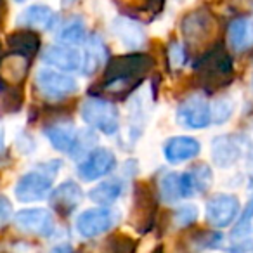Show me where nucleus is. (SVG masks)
Segmentation results:
<instances>
[{
  "instance_id": "nucleus-24",
  "label": "nucleus",
  "mask_w": 253,
  "mask_h": 253,
  "mask_svg": "<svg viewBox=\"0 0 253 253\" xmlns=\"http://www.w3.org/2000/svg\"><path fill=\"white\" fill-rule=\"evenodd\" d=\"M239 155V146L236 144L232 139L229 137H217L211 142V160L217 167H225L232 165L234 162H238Z\"/></svg>"
},
{
  "instance_id": "nucleus-34",
  "label": "nucleus",
  "mask_w": 253,
  "mask_h": 253,
  "mask_svg": "<svg viewBox=\"0 0 253 253\" xmlns=\"http://www.w3.org/2000/svg\"><path fill=\"white\" fill-rule=\"evenodd\" d=\"M12 217V205L5 196L0 194V225H4Z\"/></svg>"
},
{
  "instance_id": "nucleus-3",
  "label": "nucleus",
  "mask_w": 253,
  "mask_h": 253,
  "mask_svg": "<svg viewBox=\"0 0 253 253\" xmlns=\"http://www.w3.org/2000/svg\"><path fill=\"white\" fill-rule=\"evenodd\" d=\"M155 68V59L149 54L132 52L111 57L104 68L102 82H134L141 84L142 78Z\"/></svg>"
},
{
  "instance_id": "nucleus-8",
  "label": "nucleus",
  "mask_w": 253,
  "mask_h": 253,
  "mask_svg": "<svg viewBox=\"0 0 253 253\" xmlns=\"http://www.w3.org/2000/svg\"><path fill=\"white\" fill-rule=\"evenodd\" d=\"M118 220V213L111 208H90L78 215L77 218V231L84 238H97V236L108 232Z\"/></svg>"
},
{
  "instance_id": "nucleus-30",
  "label": "nucleus",
  "mask_w": 253,
  "mask_h": 253,
  "mask_svg": "<svg viewBox=\"0 0 253 253\" xmlns=\"http://www.w3.org/2000/svg\"><path fill=\"white\" fill-rule=\"evenodd\" d=\"M23 106V88L21 87H0V111L16 113Z\"/></svg>"
},
{
  "instance_id": "nucleus-5",
  "label": "nucleus",
  "mask_w": 253,
  "mask_h": 253,
  "mask_svg": "<svg viewBox=\"0 0 253 253\" xmlns=\"http://www.w3.org/2000/svg\"><path fill=\"white\" fill-rule=\"evenodd\" d=\"M158 213V198L149 184L135 182L134 200H132L130 224L139 234H146L155 227Z\"/></svg>"
},
{
  "instance_id": "nucleus-25",
  "label": "nucleus",
  "mask_w": 253,
  "mask_h": 253,
  "mask_svg": "<svg viewBox=\"0 0 253 253\" xmlns=\"http://www.w3.org/2000/svg\"><path fill=\"white\" fill-rule=\"evenodd\" d=\"M120 12L123 18L128 19H144V21H151L162 12L163 4L162 2H126V4H118Z\"/></svg>"
},
{
  "instance_id": "nucleus-2",
  "label": "nucleus",
  "mask_w": 253,
  "mask_h": 253,
  "mask_svg": "<svg viewBox=\"0 0 253 253\" xmlns=\"http://www.w3.org/2000/svg\"><path fill=\"white\" fill-rule=\"evenodd\" d=\"M180 32L186 43L184 47L189 50H208L213 47L210 43L217 33V19L207 7H198L182 18Z\"/></svg>"
},
{
  "instance_id": "nucleus-15",
  "label": "nucleus",
  "mask_w": 253,
  "mask_h": 253,
  "mask_svg": "<svg viewBox=\"0 0 253 253\" xmlns=\"http://www.w3.org/2000/svg\"><path fill=\"white\" fill-rule=\"evenodd\" d=\"M30 59L19 54H7L0 57V80L9 87H21L28 77Z\"/></svg>"
},
{
  "instance_id": "nucleus-29",
  "label": "nucleus",
  "mask_w": 253,
  "mask_h": 253,
  "mask_svg": "<svg viewBox=\"0 0 253 253\" xmlns=\"http://www.w3.org/2000/svg\"><path fill=\"white\" fill-rule=\"evenodd\" d=\"M187 177H189L191 187L193 193H205L210 187L211 180H213V173H211L210 167H207L205 163L194 165L191 170H187Z\"/></svg>"
},
{
  "instance_id": "nucleus-22",
  "label": "nucleus",
  "mask_w": 253,
  "mask_h": 253,
  "mask_svg": "<svg viewBox=\"0 0 253 253\" xmlns=\"http://www.w3.org/2000/svg\"><path fill=\"white\" fill-rule=\"evenodd\" d=\"M113 33L122 40V43L128 49H137L144 43V32L141 25L128 18H116L113 21Z\"/></svg>"
},
{
  "instance_id": "nucleus-33",
  "label": "nucleus",
  "mask_w": 253,
  "mask_h": 253,
  "mask_svg": "<svg viewBox=\"0 0 253 253\" xmlns=\"http://www.w3.org/2000/svg\"><path fill=\"white\" fill-rule=\"evenodd\" d=\"M198 218V208L194 205H184L173 211V220L179 227H189L196 222Z\"/></svg>"
},
{
  "instance_id": "nucleus-17",
  "label": "nucleus",
  "mask_w": 253,
  "mask_h": 253,
  "mask_svg": "<svg viewBox=\"0 0 253 253\" xmlns=\"http://www.w3.org/2000/svg\"><path fill=\"white\" fill-rule=\"evenodd\" d=\"M160 194H162V198L165 201L173 203V201L180 200V198L193 196L194 193L186 172H169L160 179Z\"/></svg>"
},
{
  "instance_id": "nucleus-6",
  "label": "nucleus",
  "mask_w": 253,
  "mask_h": 253,
  "mask_svg": "<svg viewBox=\"0 0 253 253\" xmlns=\"http://www.w3.org/2000/svg\"><path fill=\"white\" fill-rule=\"evenodd\" d=\"M80 115L87 125L106 135L118 130V109L102 97H88L82 102Z\"/></svg>"
},
{
  "instance_id": "nucleus-12",
  "label": "nucleus",
  "mask_w": 253,
  "mask_h": 253,
  "mask_svg": "<svg viewBox=\"0 0 253 253\" xmlns=\"http://www.w3.org/2000/svg\"><path fill=\"white\" fill-rule=\"evenodd\" d=\"M115 167H116V158L109 149H94L78 165L77 172L82 180L90 182V180H97L101 177L108 175Z\"/></svg>"
},
{
  "instance_id": "nucleus-13",
  "label": "nucleus",
  "mask_w": 253,
  "mask_h": 253,
  "mask_svg": "<svg viewBox=\"0 0 253 253\" xmlns=\"http://www.w3.org/2000/svg\"><path fill=\"white\" fill-rule=\"evenodd\" d=\"M84 200V191L73 180H66L50 193L49 203L63 217L71 215Z\"/></svg>"
},
{
  "instance_id": "nucleus-38",
  "label": "nucleus",
  "mask_w": 253,
  "mask_h": 253,
  "mask_svg": "<svg viewBox=\"0 0 253 253\" xmlns=\"http://www.w3.org/2000/svg\"><path fill=\"white\" fill-rule=\"evenodd\" d=\"M153 253H163V246H158V248H155V252Z\"/></svg>"
},
{
  "instance_id": "nucleus-10",
  "label": "nucleus",
  "mask_w": 253,
  "mask_h": 253,
  "mask_svg": "<svg viewBox=\"0 0 253 253\" xmlns=\"http://www.w3.org/2000/svg\"><path fill=\"white\" fill-rule=\"evenodd\" d=\"M14 225L25 234L49 238L54 232V217L45 208H26L14 215Z\"/></svg>"
},
{
  "instance_id": "nucleus-19",
  "label": "nucleus",
  "mask_w": 253,
  "mask_h": 253,
  "mask_svg": "<svg viewBox=\"0 0 253 253\" xmlns=\"http://www.w3.org/2000/svg\"><path fill=\"white\" fill-rule=\"evenodd\" d=\"M45 135L57 151L68 153V155L73 153L75 144H77V139H78L77 128L68 122H59L49 125L45 128Z\"/></svg>"
},
{
  "instance_id": "nucleus-16",
  "label": "nucleus",
  "mask_w": 253,
  "mask_h": 253,
  "mask_svg": "<svg viewBox=\"0 0 253 253\" xmlns=\"http://www.w3.org/2000/svg\"><path fill=\"white\" fill-rule=\"evenodd\" d=\"M201 151L200 142L194 137H172L165 142L163 146V155H165L167 162L169 163H182L189 162V160L196 158Z\"/></svg>"
},
{
  "instance_id": "nucleus-39",
  "label": "nucleus",
  "mask_w": 253,
  "mask_h": 253,
  "mask_svg": "<svg viewBox=\"0 0 253 253\" xmlns=\"http://www.w3.org/2000/svg\"><path fill=\"white\" fill-rule=\"evenodd\" d=\"M0 57H2V56H0Z\"/></svg>"
},
{
  "instance_id": "nucleus-14",
  "label": "nucleus",
  "mask_w": 253,
  "mask_h": 253,
  "mask_svg": "<svg viewBox=\"0 0 253 253\" xmlns=\"http://www.w3.org/2000/svg\"><path fill=\"white\" fill-rule=\"evenodd\" d=\"M42 59L61 71H77L84 66V54L68 45H49L43 50Z\"/></svg>"
},
{
  "instance_id": "nucleus-4",
  "label": "nucleus",
  "mask_w": 253,
  "mask_h": 253,
  "mask_svg": "<svg viewBox=\"0 0 253 253\" xmlns=\"http://www.w3.org/2000/svg\"><path fill=\"white\" fill-rule=\"evenodd\" d=\"M59 167V162H50L47 165H40L39 170H32V172L25 173L16 184V198L23 203L43 200L52 187V179L56 177Z\"/></svg>"
},
{
  "instance_id": "nucleus-35",
  "label": "nucleus",
  "mask_w": 253,
  "mask_h": 253,
  "mask_svg": "<svg viewBox=\"0 0 253 253\" xmlns=\"http://www.w3.org/2000/svg\"><path fill=\"white\" fill-rule=\"evenodd\" d=\"M50 253H73V250H71L70 245H59V246H56Z\"/></svg>"
},
{
  "instance_id": "nucleus-21",
  "label": "nucleus",
  "mask_w": 253,
  "mask_h": 253,
  "mask_svg": "<svg viewBox=\"0 0 253 253\" xmlns=\"http://www.w3.org/2000/svg\"><path fill=\"white\" fill-rule=\"evenodd\" d=\"M7 45L12 54H19L32 59L40 49V37L33 30H16L7 35Z\"/></svg>"
},
{
  "instance_id": "nucleus-11",
  "label": "nucleus",
  "mask_w": 253,
  "mask_h": 253,
  "mask_svg": "<svg viewBox=\"0 0 253 253\" xmlns=\"http://www.w3.org/2000/svg\"><path fill=\"white\" fill-rule=\"evenodd\" d=\"M239 211V201L232 194H217L207 203V220L217 229L227 227Z\"/></svg>"
},
{
  "instance_id": "nucleus-37",
  "label": "nucleus",
  "mask_w": 253,
  "mask_h": 253,
  "mask_svg": "<svg viewBox=\"0 0 253 253\" xmlns=\"http://www.w3.org/2000/svg\"><path fill=\"white\" fill-rule=\"evenodd\" d=\"M4 146V134H2V128H0V149Z\"/></svg>"
},
{
  "instance_id": "nucleus-28",
  "label": "nucleus",
  "mask_w": 253,
  "mask_h": 253,
  "mask_svg": "<svg viewBox=\"0 0 253 253\" xmlns=\"http://www.w3.org/2000/svg\"><path fill=\"white\" fill-rule=\"evenodd\" d=\"M59 40L63 42V45H77L85 40V25L80 18H71L66 25L61 28L59 32Z\"/></svg>"
},
{
  "instance_id": "nucleus-23",
  "label": "nucleus",
  "mask_w": 253,
  "mask_h": 253,
  "mask_svg": "<svg viewBox=\"0 0 253 253\" xmlns=\"http://www.w3.org/2000/svg\"><path fill=\"white\" fill-rule=\"evenodd\" d=\"M106 54H108V50H106L102 40L99 39V35H95V33L88 35V39L85 40V56H84V66H82L84 68V73L85 75L95 73L99 70V66L104 63Z\"/></svg>"
},
{
  "instance_id": "nucleus-9",
  "label": "nucleus",
  "mask_w": 253,
  "mask_h": 253,
  "mask_svg": "<svg viewBox=\"0 0 253 253\" xmlns=\"http://www.w3.org/2000/svg\"><path fill=\"white\" fill-rule=\"evenodd\" d=\"M177 122L186 128H207L211 122L210 102L201 95H191L177 108Z\"/></svg>"
},
{
  "instance_id": "nucleus-36",
  "label": "nucleus",
  "mask_w": 253,
  "mask_h": 253,
  "mask_svg": "<svg viewBox=\"0 0 253 253\" xmlns=\"http://www.w3.org/2000/svg\"><path fill=\"white\" fill-rule=\"evenodd\" d=\"M5 16V4L4 2H0V25H2V19Z\"/></svg>"
},
{
  "instance_id": "nucleus-20",
  "label": "nucleus",
  "mask_w": 253,
  "mask_h": 253,
  "mask_svg": "<svg viewBox=\"0 0 253 253\" xmlns=\"http://www.w3.org/2000/svg\"><path fill=\"white\" fill-rule=\"evenodd\" d=\"M54 21H56V14L49 5L35 4L26 7L25 11L19 14L18 25L23 28H40V30H49L52 28Z\"/></svg>"
},
{
  "instance_id": "nucleus-18",
  "label": "nucleus",
  "mask_w": 253,
  "mask_h": 253,
  "mask_svg": "<svg viewBox=\"0 0 253 253\" xmlns=\"http://www.w3.org/2000/svg\"><path fill=\"white\" fill-rule=\"evenodd\" d=\"M229 45L236 52H245L253 47V18L241 16L229 23L227 28Z\"/></svg>"
},
{
  "instance_id": "nucleus-26",
  "label": "nucleus",
  "mask_w": 253,
  "mask_h": 253,
  "mask_svg": "<svg viewBox=\"0 0 253 253\" xmlns=\"http://www.w3.org/2000/svg\"><path fill=\"white\" fill-rule=\"evenodd\" d=\"M123 193V182L120 179H109V180H102L101 184L94 187V189L88 191V198H90L94 203L101 205H111L122 196Z\"/></svg>"
},
{
  "instance_id": "nucleus-27",
  "label": "nucleus",
  "mask_w": 253,
  "mask_h": 253,
  "mask_svg": "<svg viewBox=\"0 0 253 253\" xmlns=\"http://www.w3.org/2000/svg\"><path fill=\"white\" fill-rule=\"evenodd\" d=\"M137 246L139 243L134 238L123 234V232H116V234L106 238L101 253H135Z\"/></svg>"
},
{
  "instance_id": "nucleus-1",
  "label": "nucleus",
  "mask_w": 253,
  "mask_h": 253,
  "mask_svg": "<svg viewBox=\"0 0 253 253\" xmlns=\"http://www.w3.org/2000/svg\"><path fill=\"white\" fill-rule=\"evenodd\" d=\"M194 78L207 92H217L234 80V61L222 43L205 50L194 63Z\"/></svg>"
},
{
  "instance_id": "nucleus-32",
  "label": "nucleus",
  "mask_w": 253,
  "mask_h": 253,
  "mask_svg": "<svg viewBox=\"0 0 253 253\" xmlns=\"http://www.w3.org/2000/svg\"><path fill=\"white\" fill-rule=\"evenodd\" d=\"M167 57H169V64L172 70H180V68L186 64L187 61V50L182 43L179 42H170L169 45V52H167Z\"/></svg>"
},
{
  "instance_id": "nucleus-31",
  "label": "nucleus",
  "mask_w": 253,
  "mask_h": 253,
  "mask_svg": "<svg viewBox=\"0 0 253 253\" xmlns=\"http://www.w3.org/2000/svg\"><path fill=\"white\" fill-rule=\"evenodd\" d=\"M252 220H253V198L245 205V208H243L241 215H239V218H238V224L234 225V229H232V232H231L232 239L243 241V239L250 234V231H252Z\"/></svg>"
},
{
  "instance_id": "nucleus-7",
  "label": "nucleus",
  "mask_w": 253,
  "mask_h": 253,
  "mask_svg": "<svg viewBox=\"0 0 253 253\" xmlns=\"http://www.w3.org/2000/svg\"><path fill=\"white\" fill-rule=\"evenodd\" d=\"M35 88L40 95L52 101L66 99L68 95L77 92V82L68 75L54 70H40L35 77Z\"/></svg>"
}]
</instances>
